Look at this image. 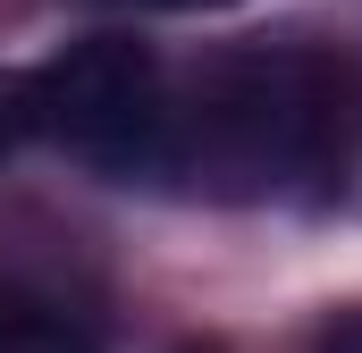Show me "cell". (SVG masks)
I'll use <instances>...</instances> for the list:
<instances>
[{
	"label": "cell",
	"instance_id": "cell-1",
	"mask_svg": "<svg viewBox=\"0 0 362 353\" xmlns=\"http://www.w3.org/2000/svg\"><path fill=\"white\" fill-rule=\"evenodd\" d=\"M337 135V76L312 51H245L219 59L194 109H169V169L211 193H278L286 176H312Z\"/></svg>",
	"mask_w": 362,
	"mask_h": 353
},
{
	"label": "cell",
	"instance_id": "cell-2",
	"mask_svg": "<svg viewBox=\"0 0 362 353\" xmlns=\"http://www.w3.org/2000/svg\"><path fill=\"white\" fill-rule=\"evenodd\" d=\"M34 118L51 143H68L93 169H169V109H160V68L127 34L68 42L51 68H34Z\"/></svg>",
	"mask_w": 362,
	"mask_h": 353
},
{
	"label": "cell",
	"instance_id": "cell-3",
	"mask_svg": "<svg viewBox=\"0 0 362 353\" xmlns=\"http://www.w3.org/2000/svg\"><path fill=\"white\" fill-rule=\"evenodd\" d=\"M0 353H101V328L34 286H0Z\"/></svg>",
	"mask_w": 362,
	"mask_h": 353
},
{
	"label": "cell",
	"instance_id": "cell-4",
	"mask_svg": "<svg viewBox=\"0 0 362 353\" xmlns=\"http://www.w3.org/2000/svg\"><path fill=\"white\" fill-rule=\"evenodd\" d=\"M25 135H42V118H34V76H0V160H8Z\"/></svg>",
	"mask_w": 362,
	"mask_h": 353
},
{
	"label": "cell",
	"instance_id": "cell-5",
	"mask_svg": "<svg viewBox=\"0 0 362 353\" xmlns=\"http://www.w3.org/2000/svg\"><path fill=\"white\" fill-rule=\"evenodd\" d=\"M320 353H362V303H354V311H337V320L320 328Z\"/></svg>",
	"mask_w": 362,
	"mask_h": 353
},
{
	"label": "cell",
	"instance_id": "cell-6",
	"mask_svg": "<svg viewBox=\"0 0 362 353\" xmlns=\"http://www.w3.org/2000/svg\"><path fill=\"white\" fill-rule=\"evenodd\" d=\"M135 8H228V0H135Z\"/></svg>",
	"mask_w": 362,
	"mask_h": 353
}]
</instances>
